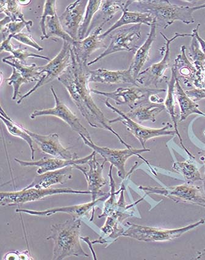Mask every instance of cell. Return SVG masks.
Masks as SVG:
<instances>
[{
  "label": "cell",
  "mask_w": 205,
  "mask_h": 260,
  "mask_svg": "<svg viewBox=\"0 0 205 260\" xmlns=\"http://www.w3.org/2000/svg\"><path fill=\"white\" fill-rule=\"evenodd\" d=\"M205 8V4L203 5H201L200 6H197V10H200V9Z\"/></svg>",
  "instance_id": "obj_46"
},
{
  "label": "cell",
  "mask_w": 205,
  "mask_h": 260,
  "mask_svg": "<svg viewBox=\"0 0 205 260\" xmlns=\"http://www.w3.org/2000/svg\"><path fill=\"white\" fill-rule=\"evenodd\" d=\"M5 81L9 86L13 87V95L12 98L13 101L16 100L19 95L21 86L23 84L29 83L28 81L25 79L15 68H13V73L11 77L6 79Z\"/></svg>",
  "instance_id": "obj_40"
},
{
  "label": "cell",
  "mask_w": 205,
  "mask_h": 260,
  "mask_svg": "<svg viewBox=\"0 0 205 260\" xmlns=\"http://www.w3.org/2000/svg\"><path fill=\"white\" fill-rule=\"evenodd\" d=\"M22 1L15 0H3L0 2V12L10 17L12 22H27L22 12Z\"/></svg>",
  "instance_id": "obj_34"
},
{
  "label": "cell",
  "mask_w": 205,
  "mask_h": 260,
  "mask_svg": "<svg viewBox=\"0 0 205 260\" xmlns=\"http://www.w3.org/2000/svg\"><path fill=\"white\" fill-rule=\"evenodd\" d=\"M33 25L32 20H28L27 22H12L4 26L1 27V34L3 41L7 39L9 36L19 34L22 30L25 28L28 32L31 31V28Z\"/></svg>",
  "instance_id": "obj_38"
},
{
  "label": "cell",
  "mask_w": 205,
  "mask_h": 260,
  "mask_svg": "<svg viewBox=\"0 0 205 260\" xmlns=\"http://www.w3.org/2000/svg\"><path fill=\"white\" fill-rule=\"evenodd\" d=\"M87 61L81 59L71 50V62L68 68L60 75L58 80L67 89L72 101L80 113L90 126L108 130L118 138L126 148L131 149L130 145L123 141L120 136L110 125L109 119L96 105L89 86V71Z\"/></svg>",
  "instance_id": "obj_1"
},
{
  "label": "cell",
  "mask_w": 205,
  "mask_h": 260,
  "mask_svg": "<svg viewBox=\"0 0 205 260\" xmlns=\"http://www.w3.org/2000/svg\"><path fill=\"white\" fill-rule=\"evenodd\" d=\"M142 13L152 15L156 25L166 29L176 21H180L186 25L194 23L193 13L197 11V7H185L170 4L167 0H142L134 1Z\"/></svg>",
  "instance_id": "obj_3"
},
{
  "label": "cell",
  "mask_w": 205,
  "mask_h": 260,
  "mask_svg": "<svg viewBox=\"0 0 205 260\" xmlns=\"http://www.w3.org/2000/svg\"><path fill=\"white\" fill-rule=\"evenodd\" d=\"M171 71L172 75L170 80L165 81L167 84V90L166 98L165 99L164 105L165 106V110H166L167 113L169 114L171 119L173 120L175 131L176 132V135L179 138L181 146H182L184 150H185L186 152L188 153L190 159H195V156L193 155L190 152L188 149H187V148L185 146V145H184L182 138L181 137L179 129H178L176 113V110H175V108H176V104H175L174 100L175 87H176V81L178 79L177 72L176 68H175L174 66H173V67H172Z\"/></svg>",
  "instance_id": "obj_25"
},
{
  "label": "cell",
  "mask_w": 205,
  "mask_h": 260,
  "mask_svg": "<svg viewBox=\"0 0 205 260\" xmlns=\"http://www.w3.org/2000/svg\"><path fill=\"white\" fill-rule=\"evenodd\" d=\"M81 220L69 219L62 223L51 226L47 240L54 242L53 260H62L69 256L89 257L81 244Z\"/></svg>",
  "instance_id": "obj_2"
},
{
  "label": "cell",
  "mask_w": 205,
  "mask_h": 260,
  "mask_svg": "<svg viewBox=\"0 0 205 260\" xmlns=\"http://www.w3.org/2000/svg\"><path fill=\"white\" fill-rule=\"evenodd\" d=\"M189 57L192 64L198 72L203 71V63L205 61V54L202 51L200 45L194 35L192 38L191 45L189 49Z\"/></svg>",
  "instance_id": "obj_37"
},
{
  "label": "cell",
  "mask_w": 205,
  "mask_h": 260,
  "mask_svg": "<svg viewBox=\"0 0 205 260\" xmlns=\"http://www.w3.org/2000/svg\"><path fill=\"white\" fill-rule=\"evenodd\" d=\"M203 67H204V68L205 69V61H204V63H203Z\"/></svg>",
  "instance_id": "obj_47"
},
{
  "label": "cell",
  "mask_w": 205,
  "mask_h": 260,
  "mask_svg": "<svg viewBox=\"0 0 205 260\" xmlns=\"http://www.w3.org/2000/svg\"><path fill=\"white\" fill-rule=\"evenodd\" d=\"M2 61L10 65L12 68L16 69L22 76L28 81V83L35 82V81L38 82L42 77L39 72V66L36 63H32L31 66H26L16 59H3Z\"/></svg>",
  "instance_id": "obj_30"
},
{
  "label": "cell",
  "mask_w": 205,
  "mask_h": 260,
  "mask_svg": "<svg viewBox=\"0 0 205 260\" xmlns=\"http://www.w3.org/2000/svg\"><path fill=\"white\" fill-rule=\"evenodd\" d=\"M173 169L174 171L182 175L188 181V183H194L195 181H203L197 166L191 161L175 162Z\"/></svg>",
  "instance_id": "obj_33"
},
{
  "label": "cell",
  "mask_w": 205,
  "mask_h": 260,
  "mask_svg": "<svg viewBox=\"0 0 205 260\" xmlns=\"http://www.w3.org/2000/svg\"><path fill=\"white\" fill-rule=\"evenodd\" d=\"M81 139L84 141V144L95 151L96 153L100 155L104 159V161L109 162L111 165L116 167L117 169V175L119 178L125 180V178L128 176L127 173L125 171V164L127 160L133 156H138L139 158L143 159L146 163L148 166L152 171V173L156 175V173L154 171L152 166L150 165L149 161L141 155V154L146 152H150L149 149H135L133 148L131 149H113L108 147H99L93 143L92 140H89L84 137L83 134H79Z\"/></svg>",
  "instance_id": "obj_5"
},
{
  "label": "cell",
  "mask_w": 205,
  "mask_h": 260,
  "mask_svg": "<svg viewBox=\"0 0 205 260\" xmlns=\"http://www.w3.org/2000/svg\"><path fill=\"white\" fill-rule=\"evenodd\" d=\"M56 1L55 0H47L45 1L43 14L42 15L40 22V27L42 32L41 40L45 39L47 36L46 32V20L48 17H53L56 16Z\"/></svg>",
  "instance_id": "obj_39"
},
{
  "label": "cell",
  "mask_w": 205,
  "mask_h": 260,
  "mask_svg": "<svg viewBox=\"0 0 205 260\" xmlns=\"http://www.w3.org/2000/svg\"><path fill=\"white\" fill-rule=\"evenodd\" d=\"M109 194L104 196V197L99 198L94 201H91L89 203L72 205V206L58 207L51 208L44 211H35L26 209H17L16 212L18 213H25L29 214L31 216L48 217L53 215L56 213H64L70 214V215L74 219H80L81 217L84 216H88L96 204L98 202L105 200L109 197Z\"/></svg>",
  "instance_id": "obj_17"
},
{
  "label": "cell",
  "mask_w": 205,
  "mask_h": 260,
  "mask_svg": "<svg viewBox=\"0 0 205 260\" xmlns=\"http://www.w3.org/2000/svg\"><path fill=\"white\" fill-rule=\"evenodd\" d=\"M166 92V90L155 88H146V87H132L122 88L120 87L112 92H106L94 89H91V92L95 94L106 96L113 100L117 105H126L132 109L142 101L149 100L152 94Z\"/></svg>",
  "instance_id": "obj_12"
},
{
  "label": "cell",
  "mask_w": 205,
  "mask_h": 260,
  "mask_svg": "<svg viewBox=\"0 0 205 260\" xmlns=\"http://www.w3.org/2000/svg\"><path fill=\"white\" fill-rule=\"evenodd\" d=\"M165 110L164 105L152 104L149 100H146L142 101L140 104L131 109L130 111L125 114L132 120L138 121L139 122L146 121L155 122L156 116Z\"/></svg>",
  "instance_id": "obj_24"
},
{
  "label": "cell",
  "mask_w": 205,
  "mask_h": 260,
  "mask_svg": "<svg viewBox=\"0 0 205 260\" xmlns=\"http://www.w3.org/2000/svg\"><path fill=\"white\" fill-rule=\"evenodd\" d=\"M87 2L88 1L77 0L72 3L66 8L61 16L59 17L63 29L75 41H78V31L83 20Z\"/></svg>",
  "instance_id": "obj_16"
},
{
  "label": "cell",
  "mask_w": 205,
  "mask_h": 260,
  "mask_svg": "<svg viewBox=\"0 0 205 260\" xmlns=\"http://www.w3.org/2000/svg\"><path fill=\"white\" fill-rule=\"evenodd\" d=\"M122 16L119 20L114 24L107 31L102 33L99 37L105 39L108 35L119 29L120 27L130 25V24H144L150 26L153 22L154 19L149 13H142V12H130L128 11V8H125L122 11Z\"/></svg>",
  "instance_id": "obj_23"
},
{
  "label": "cell",
  "mask_w": 205,
  "mask_h": 260,
  "mask_svg": "<svg viewBox=\"0 0 205 260\" xmlns=\"http://www.w3.org/2000/svg\"><path fill=\"white\" fill-rule=\"evenodd\" d=\"M160 35L165 41L163 58L160 62L153 63L146 70L140 72L136 79L138 87L150 88V86H157L162 81H166L165 74L170 67V45L172 42L179 38L193 37V34H179L176 32L169 39L163 33L160 32Z\"/></svg>",
  "instance_id": "obj_10"
},
{
  "label": "cell",
  "mask_w": 205,
  "mask_h": 260,
  "mask_svg": "<svg viewBox=\"0 0 205 260\" xmlns=\"http://www.w3.org/2000/svg\"><path fill=\"white\" fill-rule=\"evenodd\" d=\"M200 25V24H198L196 28L193 29L192 34L194 35L195 38L197 39L202 51H203V53L205 54V41H204L203 39H201L200 36L198 35V29Z\"/></svg>",
  "instance_id": "obj_44"
},
{
  "label": "cell",
  "mask_w": 205,
  "mask_h": 260,
  "mask_svg": "<svg viewBox=\"0 0 205 260\" xmlns=\"http://www.w3.org/2000/svg\"><path fill=\"white\" fill-rule=\"evenodd\" d=\"M15 40L20 42L23 44L28 45V46L34 48L35 49L38 51H42L44 50L43 47H42L41 45H39L36 41L34 40V39L32 38V36L26 33L20 32L19 34L14 35L13 37Z\"/></svg>",
  "instance_id": "obj_41"
},
{
  "label": "cell",
  "mask_w": 205,
  "mask_h": 260,
  "mask_svg": "<svg viewBox=\"0 0 205 260\" xmlns=\"http://www.w3.org/2000/svg\"><path fill=\"white\" fill-rule=\"evenodd\" d=\"M156 20L154 19L147 38L144 43L135 51L134 58L129 69L131 71L132 77L136 80L139 74H140L142 68L149 59V53L152 44L156 38Z\"/></svg>",
  "instance_id": "obj_22"
},
{
  "label": "cell",
  "mask_w": 205,
  "mask_h": 260,
  "mask_svg": "<svg viewBox=\"0 0 205 260\" xmlns=\"http://www.w3.org/2000/svg\"><path fill=\"white\" fill-rule=\"evenodd\" d=\"M96 154L89 160L87 164L89 166V170L87 171L86 168L81 167L80 165L75 166L74 168L77 169L84 175L88 187V190L91 192L92 201H94L97 198L104 197V196L109 194V193L102 192V187H104L108 183V181L104 177L102 172H104V166L107 162L104 161L100 164L96 159Z\"/></svg>",
  "instance_id": "obj_14"
},
{
  "label": "cell",
  "mask_w": 205,
  "mask_h": 260,
  "mask_svg": "<svg viewBox=\"0 0 205 260\" xmlns=\"http://www.w3.org/2000/svg\"><path fill=\"white\" fill-rule=\"evenodd\" d=\"M199 153H201V155L200 156V159L203 162L204 165L205 166V151H203V152H201ZM203 186H204V192L205 193V173H204V178H203Z\"/></svg>",
  "instance_id": "obj_45"
},
{
  "label": "cell",
  "mask_w": 205,
  "mask_h": 260,
  "mask_svg": "<svg viewBox=\"0 0 205 260\" xmlns=\"http://www.w3.org/2000/svg\"><path fill=\"white\" fill-rule=\"evenodd\" d=\"M204 222L205 220L201 219L199 221L184 228L170 230L136 225L128 222L123 224L125 231L122 237L130 238L139 241L146 242V243L169 241L180 237L185 233L200 225L204 224Z\"/></svg>",
  "instance_id": "obj_4"
},
{
  "label": "cell",
  "mask_w": 205,
  "mask_h": 260,
  "mask_svg": "<svg viewBox=\"0 0 205 260\" xmlns=\"http://www.w3.org/2000/svg\"><path fill=\"white\" fill-rule=\"evenodd\" d=\"M62 193L71 194H91L89 190H80L69 188L37 189L24 188L19 191L2 192L0 193V205L2 207L17 206L28 202L42 200L44 198Z\"/></svg>",
  "instance_id": "obj_7"
},
{
  "label": "cell",
  "mask_w": 205,
  "mask_h": 260,
  "mask_svg": "<svg viewBox=\"0 0 205 260\" xmlns=\"http://www.w3.org/2000/svg\"><path fill=\"white\" fill-rule=\"evenodd\" d=\"M105 105L109 108L114 113L119 114V117L117 119L110 120L109 123L121 122L126 127L131 134L137 139L141 144L143 149H147L146 144L148 141L152 139L164 137V136H174L176 135V132L175 130H170L173 128L170 123H167L165 126L161 128H147L140 125L134 120H132L126 116V114L123 113L122 111L119 110L116 107H113L109 102V100L105 101Z\"/></svg>",
  "instance_id": "obj_8"
},
{
  "label": "cell",
  "mask_w": 205,
  "mask_h": 260,
  "mask_svg": "<svg viewBox=\"0 0 205 260\" xmlns=\"http://www.w3.org/2000/svg\"><path fill=\"white\" fill-rule=\"evenodd\" d=\"M23 128L32 138L35 143L37 144L42 152L55 157V158L65 160L79 158L76 153H72L62 146L60 142L58 134L41 135L29 131L24 126H23Z\"/></svg>",
  "instance_id": "obj_15"
},
{
  "label": "cell",
  "mask_w": 205,
  "mask_h": 260,
  "mask_svg": "<svg viewBox=\"0 0 205 260\" xmlns=\"http://www.w3.org/2000/svg\"><path fill=\"white\" fill-rule=\"evenodd\" d=\"M13 36H10L7 39L3 41L1 44V52L7 51L11 53L12 55L4 57V59H16L23 63H25L28 58H41L47 60H51L50 57L39 55V54L33 53L27 49V48L22 47H16L11 44V41L13 39Z\"/></svg>",
  "instance_id": "obj_28"
},
{
  "label": "cell",
  "mask_w": 205,
  "mask_h": 260,
  "mask_svg": "<svg viewBox=\"0 0 205 260\" xmlns=\"http://www.w3.org/2000/svg\"><path fill=\"white\" fill-rule=\"evenodd\" d=\"M3 259H34L32 256L30 255V253L28 251H23V252H8L4 256Z\"/></svg>",
  "instance_id": "obj_42"
},
{
  "label": "cell",
  "mask_w": 205,
  "mask_h": 260,
  "mask_svg": "<svg viewBox=\"0 0 205 260\" xmlns=\"http://www.w3.org/2000/svg\"><path fill=\"white\" fill-rule=\"evenodd\" d=\"M147 195L164 196L176 203L189 204L205 208V193L200 187L190 183L168 187L139 186Z\"/></svg>",
  "instance_id": "obj_6"
},
{
  "label": "cell",
  "mask_w": 205,
  "mask_h": 260,
  "mask_svg": "<svg viewBox=\"0 0 205 260\" xmlns=\"http://www.w3.org/2000/svg\"><path fill=\"white\" fill-rule=\"evenodd\" d=\"M0 113H1L0 117H1L2 122L4 123L6 127H7L8 132L14 137L22 139L28 144L31 151V159L34 160L36 150H35L34 145H33L34 141H33L32 138L24 130L22 125H20L15 122L13 119L9 117L3 107H1Z\"/></svg>",
  "instance_id": "obj_29"
},
{
  "label": "cell",
  "mask_w": 205,
  "mask_h": 260,
  "mask_svg": "<svg viewBox=\"0 0 205 260\" xmlns=\"http://www.w3.org/2000/svg\"><path fill=\"white\" fill-rule=\"evenodd\" d=\"M102 1L101 0H90L87 2L84 19L78 31V41L83 40L86 37L90 24H92L93 16L100 10Z\"/></svg>",
  "instance_id": "obj_32"
},
{
  "label": "cell",
  "mask_w": 205,
  "mask_h": 260,
  "mask_svg": "<svg viewBox=\"0 0 205 260\" xmlns=\"http://www.w3.org/2000/svg\"><path fill=\"white\" fill-rule=\"evenodd\" d=\"M45 26H46L47 32L45 39L51 37H57L72 45L74 44L75 41L74 39L63 29L61 23L59 22V17L57 15L53 17H48Z\"/></svg>",
  "instance_id": "obj_35"
},
{
  "label": "cell",
  "mask_w": 205,
  "mask_h": 260,
  "mask_svg": "<svg viewBox=\"0 0 205 260\" xmlns=\"http://www.w3.org/2000/svg\"><path fill=\"white\" fill-rule=\"evenodd\" d=\"M50 90L54 99H55V107L45 109V110H36L30 115V118L31 119H35L36 117L42 116H52L59 118L68 124L72 129L77 132L78 134H83L89 140H91L92 138L89 132L82 125L76 115L70 110V108H69L64 103L60 100L53 86L51 87Z\"/></svg>",
  "instance_id": "obj_13"
},
{
  "label": "cell",
  "mask_w": 205,
  "mask_h": 260,
  "mask_svg": "<svg viewBox=\"0 0 205 260\" xmlns=\"http://www.w3.org/2000/svg\"><path fill=\"white\" fill-rule=\"evenodd\" d=\"M187 95L191 98L193 101L197 102L202 99H205V88L197 89L193 88L192 89L186 90L185 91Z\"/></svg>",
  "instance_id": "obj_43"
},
{
  "label": "cell",
  "mask_w": 205,
  "mask_h": 260,
  "mask_svg": "<svg viewBox=\"0 0 205 260\" xmlns=\"http://www.w3.org/2000/svg\"><path fill=\"white\" fill-rule=\"evenodd\" d=\"M186 49L185 45H183L181 48L182 52L177 55L173 66L176 68L177 74H180L183 83L188 87H193L197 78V71L187 57Z\"/></svg>",
  "instance_id": "obj_26"
},
{
  "label": "cell",
  "mask_w": 205,
  "mask_h": 260,
  "mask_svg": "<svg viewBox=\"0 0 205 260\" xmlns=\"http://www.w3.org/2000/svg\"><path fill=\"white\" fill-rule=\"evenodd\" d=\"M72 44L67 42H64L60 52L57 54L55 58L50 60L47 64L44 66H39V72L42 77L36 85L27 92L26 94L21 96L17 104H20L26 98L34 93L38 89L45 84L49 83L51 81L55 80L61 75L68 68L71 62Z\"/></svg>",
  "instance_id": "obj_9"
},
{
  "label": "cell",
  "mask_w": 205,
  "mask_h": 260,
  "mask_svg": "<svg viewBox=\"0 0 205 260\" xmlns=\"http://www.w3.org/2000/svg\"><path fill=\"white\" fill-rule=\"evenodd\" d=\"M134 1H102L100 8L101 17L102 22L100 25L104 26L109 22L120 11H123L125 8H129L133 4Z\"/></svg>",
  "instance_id": "obj_31"
},
{
  "label": "cell",
  "mask_w": 205,
  "mask_h": 260,
  "mask_svg": "<svg viewBox=\"0 0 205 260\" xmlns=\"http://www.w3.org/2000/svg\"><path fill=\"white\" fill-rule=\"evenodd\" d=\"M96 152L93 151L90 155L84 157L82 158H78L72 160H65L58 158H44L36 161H25L19 159L15 158V161L19 163L21 166L23 167H29V166H35L38 167L37 174L41 175L45 173V172L58 170L67 167V166H74L77 165H81L87 164V162L92 158L95 155Z\"/></svg>",
  "instance_id": "obj_18"
},
{
  "label": "cell",
  "mask_w": 205,
  "mask_h": 260,
  "mask_svg": "<svg viewBox=\"0 0 205 260\" xmlns=\"http://www.w3.org/2000/svg\"><path fill=\"white\" fill-rule=\"evenodd\" d=\"M104 26L99 25L95 29L91 35L81 41H77L72 45V50L81 59L87 61V58L94 51L101 48H107V45L99 36Z\"/></svg>",
  "instance_id": "obj_21"
},
{
  "label": "cell",
  "mask_w": 205,
  "mask_h": 260,
  "mask_svg": "<svg viewBox=\"0 0 205 260\" xmlns=\"http://www.w3.org/2000/svg\"><path fill=\"white\" fill-rule=\"evenodd\" d=\"M113 167V166L111 165L109 172V178L110 180V185L111 188L110 196L108 198V200L105 202L104 211H102V214L98 216L99 219H101L102 217L111 216V214H113L117 204L116 196L118 194V193H120V191H121L123 187L125 186L124 184L122 183L121 187H120L118 191L116 192V183L112 174Z\"/></svg>",
  "instance_id": "obj_36"
},
{
  "label": "cell",
  "mask_w": 205,
  "mask_h": 260,
  "mask_svg": "<svg viewBox=\"0 0 205 260\" xmlns=\"http://www.w3.org/2000/svg\"><path fill=\"white\" fill-rule=\"evenodd\" d=\"M89 83L104 84L129 83L138 87L137 81L132 77L129 69L123 71H109L98 69L89 71Z\"/></svg>",
  "instance_id": "obj_20"
},
{
  "label": "cell",
  "mask_w": 205,
  "mask_h": 260,
  "mask_svg": "<svg viewBox=\"0 0 205 260\" xmlns=\"http://www.w3.org/2000/svg\"><path fill=\"white\" fill-rule=\"evenodd\" d=\"M111 36L110 44L106 50L91 62L87 63L90 66L99 61L104 57L113 53L126 51L134 52L138 49L137 42L142 38L141 25H134L131 26L117 29ZM114 32V31H113Z\"/></svg>",
  "instance_id": "obj_11"
},
{
  "label": "cell",
  "mask_w": 205,
  "mask_h": 260,
  "mask_svg": "<svg viewBox=\"0 0 205 260\" xmlns=\"http://www.w3.org/2000/svg\"><path fill=\"white\" fill-rule=\"evenodd\" d=\"M204 135H205V132H204Z\"/></svg>",
  "instance_id": "obj_48"
},
{
  "label": "cell",
  "mask_w": 205,
  "mask_h": 260,
  "mask_svg": "<svg viewBox=\"0 0 205 260\" xmlns=\"http://www.w3.org/2000/svg\"><path fill=\"white\" fill-rule=\"evenodd\" d=\"M174 94L180 109L181 122L185 120L192 114H198L205 117V113L199 110L198 105L187 95L185 90L180 85L179 78L176 81Z\"/></svg>",
  "instance_id": "obj_27"
},
{
  "label": "cell",
  "mask_w": 205,
  "mask_h": 260,
  "mask_svg": "<svg viewBox=\"0 0 205 260\" xmlns=\"http://www.w3.org/2000/svg\"><path fill=\"white\" fill-rule=\"evenodd\" d=\"M74 166H67L58 170L49 171L41 175H38L29 185L25 187L26 189H48L51 186L55 184H62L72 179L73 177L72 171Z\"/></svg>",
  "instance_id": "obj_19"
}]
</instances>
